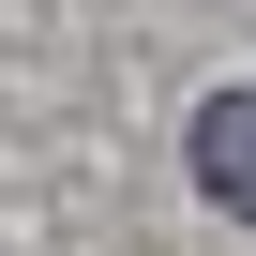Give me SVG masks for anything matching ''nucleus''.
<instances>
[{"label": "nucleus", "instance_id": "obj_1", "mask_svg": "<svg viewBox=\"0 0 256 256\" xmlns=\"http://www.w3.org/2000/svg\"><path fill=\"white\" fill-rule=\"evenodd\" d=\"M181 166H196V196H211V211H241V226H256V76L196 106V136H181Z\"/></svg>", "mask_w": 256, "mask_h": 256}]
</instances>
